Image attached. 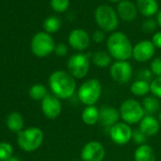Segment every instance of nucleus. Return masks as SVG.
Here are the masks:
<instances>
[{
	"label": "nucleus",
	"instance_id": "1",
	"mask_svg": "<svg viewBox=\"0 0 161 161\" xmlns=\"http://www.w3.org/2000/svg\"><path fill=\"white\" fill-rule=\"evenodd\" d=\"M48 85L53 95L60 100L72 98L77 90L76 79L64 70H56L51 73Z\"/></svg>",
	"mask_w": 161,
	"mask_h": 161
},
{
	"label": "nucleus",
	"instance_id": "2",
	"mask_svg": "<svg viewBox=\"0 0 161 161\" xmlns=\"http://www.w3.org/2000/svg\"><path fill=\"white\" fill-rule=\"evenodd\" d=\"M133 46L122 32H114L107 39V50L116 61H127L133 55Z\"/></svg>",
	"mask_w": 161,
	"mask_h": 161
},
{
	"label": "nucleus",
	"instance_id": "3",
	"mask_svg": "<svg viewBox=\"0 0 161 161\" xmlns=\"http://www.w3.org/2000/svg\"><path fill=\"white\" fill-rule=\"evenodd\" d=\"M103 86L98 79H88L80 85L77 90L78 100L86 106L95 105L100 100Z\"/></svg>",
	"mask_w": 161,
	"mask_h": 161
},
{
	"label": "nucleus",
	"instance_id": "4",
	"mask_svg": "<svg viewBox=\"0 0 161 161\" xmlns=\"http://www.w3.org/2000/svg\"><path fill=\"white\" fill-rule=\"evenodd\" d=\"M119 111L122 121L129 125L139 123L146 115L141 103L135 99L125 100L120 104Z\"/></svg>",
	"mask_w": 161,
	"mask_h": 161
},
{
	"label": "nucleus",
	"instance_id": "5",
	"mask_svg": "<svg viewBox=\"0 0 161 161\" xmlns=\"http://www.w3.org/2000/svg\"><path fill=\"white\" fill-rule=\"evenodd\" d=\"M44 134L38 127H31L24 131H20L17 136L18 146L26 152H33L37 150L43 143Z\"/></svg>",
	"mask_w": 161,
	"mask_h": 161
},
{
	"label": "nucleus",
	"instance_id": "6",
	"mask_svg": "<svg viewBox=\"0 0 161 161\" xmlns=\"http://www.w3.org/2000/svg\"><path fill=\"white\" fill-rule=\"evenodd\" d=\"M67 72L76 80L84 79L90 68V59L88 54L76 53L71 55L66 63Z\"/></svg>",
	"mask_w": 161,
	"mask_h": 161
},
{
	"label": "nucleus",
	"instance_id": "7",
	"mask_svg": "<svg viewBox=\"0 0 161 161\" xmlns=\"http://www.w3.org/2000/svg\"><path fill=\"white\" fill-rule=\"evenodd\" d=\"M95 19L98 26L106 32L115 31L119 25L117 14L107 5H101L97 8L95 12Z\"/></svg>",
	"mask_w": 161,
	"mask_h": 161
},
{
	"label": "nucleus",
	"instance_id": "8",
	"mask_svg": "<svg viewBox=\"0 0 161 161\" xmlns=\"http://www.w3.org/2000/svg\"><path fill=\"white\" fill-rule=\"evenodd\" d=\"M55 49V44L52 37L47 32H38L31 41V50L37 57L43 58L48 56Z\"/></svg>",
	"mask_w": 161,
	"mask_h": 161
},
{
	"label": "nucleus",
	"instance_id": "9",
	"mask_svg": "<svg viewBox=\"0 0 161 161\" xmlns=\"http://www.w3.org/2000/svg\"><path fill=\"white\" fill-rule=\"evenodd\" d=\"M109 72L112 80L119 85L129 83L133 77V67L127 61H116L111 64Z\"/></svg>",
	"mask_w": 161,
	"mask_h": 161
},
{
	"label": "nucleus",
	"instance_id": "10",
	"mask_svg": "<svg viewBox=\"0 0 161 161\" xmlns=\"http://www.w3.org/2000/svg\"><path fill=\"white\" fill-rule=\"evenodd\" d=\"M108 134L111 140L115 144L119 146H123L132 140L133 129L131 128V125L121 121L116 123L111 128H109Z\"/></svg>",
	"mask_w": 161,
	"mask_h": 161
},
{
	"label": "nucleus",
	"instance_id": "11",
	"mask_svg": "<svg viewBox=\"0 0 161 161\" xmlns=\"http://www.w3.org/2000/svg\"><path fill=\"white\" fill-rule=\"evenodd\" d=\"M105 153V148L103 143L91 140L83 146L80 151V159L82 161H103Z\"/></svg>",
	"mask_w": 161,
	"mask_h": 161
},
{
	"label": "nucleus",
	"instance_id": "12",
	"mask_svg": "<svg viewBox=\"0 0 161 161\" xmlns=\"http://www.w3.org/2000/svg\"><path fill=\"white\" fill-rule=\"evenodd\" d=\"M41 107L45 117L49 119H57L62 113V103L54 95L47 94L41 101Z\"/></svg>",
	"mask_w": 161,
	"mask_h": 161
},
{
	"label": "nucleus",
	"instance_id": "13",
	"mask_svg": "<svg viewBox=\"0 0 161 161\" xmlns=\"http://www.w3.org/2000/svg\"><path fill=\"white\" fill-rule=\"evenodd\" d=\"M155 52V47L152 41L143 40L133 47V58L139 63H145L153 58Z\"/></svg>",
	"mask_w": 161,
	"mask_h": 161
},
{
	"label": "nucleus",
	"instance_id": "14",
	"mask_svg": "<svg viewBox=\"0 0 161 161\" xmlns=\"http://www.w3.org/2000/svg\"><path fill=\"white\" fill-rule=\"evenodd\" d=\"M68 43L70 47L76 50H86L90 45V37L84 30H73L68 35Z\"/></svg>",
	"mask_w": 161,
	"mask_h": 161
},
{
	"label": "nucleus",
	"instance_id": "15",
	"mask_svg": "<svg viewBox=\"0 0 161 161\" xmlns=\"http://www.w3.org/2000/svg\"><path fill=\"white\" fill-rule=\"evenodd\" d=\"M119 111L113 106H102L100 108L99 123L103 127L111 128L116 123L119 122Z\"/></svg>",
	"mask_w": 161,
	"mask_h": 161
},
{
	"label": "nucleus",
	"instance_id": "16",
	"mask_svg": "<svg viewBox=\"0 0 161 161\" xmlns=\"http://www.w3.org/2000/svg\"><path fill=\"white\" fill-rule=\"evenodd\" d=\"M138 129L147 136H153L160 130V122L155 117L145 115L138 123Z\"/></svg>",
	"mask_w": 161,
	"mask_h": 161
},
{
	"label": "nucleus",
	"instance_id": "17",
	"mask_svg": "<svg viewBox=\"0 0 161 161\" xmlns=\"http://www.w3.org/2000/svg\"><path fill=\"white\" fill-rule=\"evenodd\" d=\"M118 12L120 18L126 22L134 21L137 14L136 6L128 0H122L121 2H119L118 6Z\"/></svg>",
	"mask_w": 161,
	"mask_h": 161
},
{
	"label": "nucleus",
	"instance_id": "18",
	"mask_svg": "<svg viewBox=\"0 0 161 161\" xmlns=\"http://www.w3.org/2000/svg\"><path fill=\"white\" fill-rule=\"evenodd\" d=\"M135 161H155L156 154L152 146L143 144L138 146L134 153Z\"/></svg>",
	"mask_w": 161,
	"mask_h": 161
},
{
	"label": "nucleus",
	"instance_id": "19",
	"mask_svg": "<svg viewBox=\"0 0 161 161\" xmlns=\"http://www.w3.org/2000/svg\"><path fill=\"white\" fill-rule=\"evenodd\" d=\"M83 122L86 125L93 126L97 123H99L100 119V109L96 105H90L86 106L80 115Z\"/></svg>",
	"mask_w": 161,
	"mask_h": 161
},
{
	"label": "nucleus",
	"instance_id": "20",
	"mask_svg": "<svg viewBox=\"0 0 161 161\" xmlns=\"http://www.w3.org/2000/svg\"><path fill=\"white\" fill-rule=\"evenodd\" d=\"M141 105L144 109V112L146 115H153L156 114L157 112H159L160 110V102L159 99H157L154 96H146L144 97Z\"/></svg>",
	"mask_w": 161,
	"mask_h": 161
},
{
	"label": "nucleus",
	"instance_id": "21",
	"mask_svg": "<svg viewBox=\"0 0 161 161\" xmlns=\"http://www.w3.org/2000/svg\"><path fill=\"white\" fill-rule=\"evenodd\" d=\"M130 90L134 96L136 97H145L148 95V93L151 92L150 83L144 80H136L131 85Z\"/></svg>",
	"mask_w": 161,
	"mask_h": 161
},
{
	"label": "nucleus",
	"instance_id": "22",
	"mask_svg": "<svg viewBox=\"0 0 161 161\" xmlns=\"http://www.w3.org/2000/svg\"><path fill=\"white\" fill-rule=\"evenodd\" d=\"M137 9L145 16H152L158 11L155 0H137Z\"/></svg>",
	"mask_w": 161,
	"mask_h": 161
},
{
	"label": "nucleus",
	"instance_id": "23",
	"mask_svg": "<svg viewBox=\"0 0 161 161\" xmlns=\"http://www.w3.org/2000/svg\"><path fill=\"white\" fill-rule=\"evenodd\" d=\"M92 62L93 64L100 68H105L111 64L112 57L106 51L99 50L93 53L92 55Z\"/></svg>",
	"mask_w": 161,
	"mask_h": 161
},
{
	"label": "nucleus",
	"instance_id": "24",
	"mask_svg": "<svg viewBox=\"0 0 161 161\" xmlns=\"http://www.w3.org/2000/svg\"><path fill=\"white\" fill-rule=\"evenodd\" d=\"M7 126L12 132L19 133L24 127V119H23V117L17 112L11 113L9 115L8 119H7Z\"/></svg>",
	"mask_w": 161,
	"mask_h": 161
},
{
	"label": "nucleus",
	"instance_id": "25",
	"mask_svg": "<svg viewBox=\"0 0 161 161\" xmlns=\"http://www.w3.org/2000/svg\"><path fill=\"white\" fill-rule=\"evenodd\" d=\"M61 26H62L61 19L54 15L47 17L44 22V29L46 30L47 32H49V33L58 31L60 30Z\"/></svg>",
	"mask_w": 161,
	"mask_h": 161
},
{
	"label": "nucleus",
	"instance_id": "26",
	"mask_svg": "<svg viewBox=\"0 0 161 161\" xmlns=\"http://www.w3.org/2000/svg\"><path fill=\"white\" fill-rule=\"evenodd\" d=\"M47 95V87L41 84H36L32 86L30 89V96L35 101H42Z\"/></svg>",
	"mask_w": 161,
	"mask_h": 161
},
{
	"label": "nucleus",
	"instance_id": "27",
	"mask_svg": "<svg viewBox=\"0 0 161 161\" xmlns=\"http://www.w3.org/2000/svg\"><path fill=\"white\" fill-rule=\"evenodd\" d=\"M13 154V147L8 142H1L0 143V160L6 161L10 159Z\"/></svg>",
	"mask_w": 161,
	"mask_h": 161
},
{
	"label": "nucleus",
	"instance_id": "28",
	"mask_svg": "<svg viewBox=\"0 0 161 161\" xmlns=\"http://www.w3.org/2000/svg\"><path fill=\"white\" fill-rule=\"evenodd\" d=\"M150 87H151L152 95L160 100L161 99V76L155 77L151 80Z\"/></svg>",
	"mask_w": 161,
	"mask_h": 161
},
{
	"label": "nucleus",
	"instance_id": "29",
	"mask_svg": "<svg viewBox=\"0 0 161 161\" xmlns=\"http://www.w3.org/2000/svg\"><path fill=\"white\" fill-rule=\"evenodd\" d=\"M51 7L57 13L64 12L69 5V0H51Z\"/></svg>",
	"mask_w": 161,
	"mask_h": 161
},
{
	"label": "nucleus",
	"instance_id": "30",
	"mask_svg": "<svg viewBox=\"0 0 161 161\" xmlns=\"http://www.w3.org/2000/svg\"><path fill=\"white\" fill-rule=\"evenodd\" d=\"M147 136L145 134H143L139 129H135L133 130V135H132V140L137 144L138 146L146 144L147 141Z\"/></svg>",
	"mask_w": 161,
	"mask_h": 161
},
{
	"label": "nucleus",
	"instance_id": "31",
	"mask_svg": "<svg viewBox=\"0 0 161 161\" xmlns=\"http://www.w3.org/2000/svg\"><path fill=\"white\" fill-rule=\"evenodd\" d=\"M150 70L154 76L156 77L161 76V57H157L151 62Z\"/></svg>",
	"mask_w": 161,
	"mask_h": 161
},
{
	"label": "nucleus",
	"instance_id": "32",
	"mask_svg": "<svg viewBox=\"0 0 161 161\" xmlns=\"http://www.w3.org/2000/svg\"><path fill=\"white\" fill-rule=\"evenodd\" d=\"M156 28V23L153 19H148L142 23V30L146 32H152Z\"/></svg>",
	"mask_w": 161,
	"mask_h": 161
},
{
	"label": "nucleus",
	"instance_id": "33",
	"mask_svg": "<svg viewBox=\"0 0 161 161\" xmlns=\"http://www.w3.org/2000/svg\"><path fill=\"white\" fill-rule=\"evenodd\" d=\"M54 51H55L56 55H58V56H60V57H64V56H65L66 53H67V47H66L64 44L60 43V44H58L57 46H55Z\"/></svg>",
	"mask_w": 161,
	"mask_h": 161
},
{
	"label": "nucleus",
	"instance_id": "34",
	"mask_svg": "<svg viewBox=\"0 0 161 161\" xmlns=\"http://www.w3.org/2000/svg\"><path fill=\"white\" fill-rule=\"evenodd\" d=\"M93 41L97 44L102 43L105 39V33L103 31H96L93 34Z\"/></svg>",
	"mask_w": 161,
	"mask_h": 161
},
{
	"label": "nucleus",
	"instance_id": "35",
	"mask_svg": "<svg viewBox=\"0 0 161 161\" xmlns=\"http://www.w3.org/2000/svg\"><path fill=\"white\" fill-rule=\"evenodd\" d=\"M152 71L150 69H142L138 76H139V79L140 80H147V82L151 83V77H152Z\"/></svg>",
	"mask_w": 161,
	"mask_h": 161
},
{
	"label": "nucleus",
	"instance_id": "36",
	"mask_svg": "<svg viewBox=\"0 0 161 161\" xmlns=\"http://www.w3.org/2000/svg\"><path fill=\"white\" fill-rule=\"evenodd\" d=\"M152 42H153V44L154 45L155 47L161 48V31L156 32V33L153 36Z\"/></svg>",
	"mask_w": 161,
	"mask_h": 161
},
{
	"label": "nucleus",
	"instance_id": "37",
	"mask_svg": "<svg viewBox=\"0 0 161 161\" xmlns=\"http://www.w3.org/2000/svg\"><path fill=\"white\" fill-rule=\"evenodd\" d=\"M157 22H158V24H159V26L161 27V11L158 13V14H157Z\"/></svg>",
	"mask_w": 161,
	"mask_h": 161
},
{
	"label": "nucleus",
	"instance_id": "38",
	"mask_svg": "<svg viewBox=\"0 0 161 161\" xmlns=\"http://www.w3.org/2000/svg\"><path fill=\"white\" fill-rule=\"evenodd\" d=\"M6 161H20V159H18L17 157H11L10 159H8Z\"/></svg>",
	"mask_w": 161,
	"mask_h": 161
},
{
	"label": "nucleus",
	"instance_id": "39",
	"mask_svg": "<svg viewBox=\"0 0 161 161\" xmlns=\"http://www.w3.org/2000/svg\"><path fill=\"white\" fill-rule=\"evenodd\" d=\"M158 120H159V122L161 124V110L159 111V114H158Z\"/></svg>",
	"mask_w": 161,
	"mask_h": 161
},
{
	"label": "nucleus",
	"instance_id": "40",
	"mask_svg": "<svg viewBox=\"0 0 161 161\" xmlns=\"http://www.w3.org/2000/svg\"><path fill=\"white\" fill-rule=\"evenodd\" d=\"M110 1H112V2H118V1H119V0H110Z\"/></svg>",
	"mask_w": 161,
	"mask_h": 161
}]
</instances>
